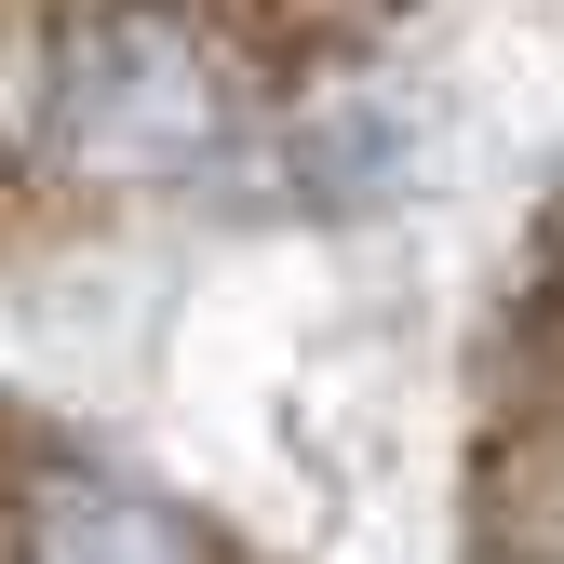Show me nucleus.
Instances as JSON below:
<instances>
[{"label":"nucleus","mask_w":564,"mask_h":564,"mask_svg":"<svg viewBox=\"0 0 564 564\" xmlns=\"http://www.w3.org/2000/svg\"><path fill=\"white\" fill-rule=\"evenodd\" d=\"M54 134L67 162L134 188V175H188L216 149V54L175 14H95L54 54Z\"/></svg>","instance_id":"nucleus-1"},{"label":"nucleus","mask_w":564,"mask_h":564,"mask_svg":"<svg viewBox=\"0 0 564 564\" xmlns=\"http://www.w3.org/2000/svg\"><path fill=\"white\" fill-rule=\"evenodd\" d=\"M28 564H202V538L108 470H54L28 498Z\"/></svg>","instance_id":"nucleus-2"}]
</instances>
